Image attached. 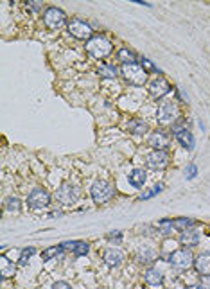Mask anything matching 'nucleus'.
Masks as SVG:
<instances>
[{
  "label": "nucleus",
  "mask_w": 210,
  "mask_h": 289,
  "mask_svg": "<svg viewBox=\"0 0 210 289\" xmlns=\"http://www.w3.org/2000/svg\"><path fill=\"white\" fill-rule=\"evenodd\" d=\"M84 49L93 59H104L114 52V42L104 34H93L88 42L84 43Z\"/></svg>",
  "instance_id": "obj_1"
},
{
  "label": "nucleus",
  "mask_w": 210,
  "mask_h": 289,
  "mask_svg": "<svg viewBox=\"0 0 210 289\" xmlns=\"http://www.w3.org/2000/svg\"><path fill=\"white\" fill-rule=\"evenodd\" d=\"M180 106H178V101H169L164 99L160 101L158 108H156V121L162 126H174L180 121Z\"/></svg>",
  "instance_id": "obj_2"
},
{
  "label": "nucleus",
  "mask_w": 210,
  "mask_h": 289,
  "mask_svg": "<svg viewBox=\"0 0 210 289\" xmlns=\"http://www.w3.org/2000/svg\"><path fill=\"white\" fill-rule=\"evenodd\" d=\"M90 196H92V201L95 205H104L117 196V188L108 180H97L90 187Z\"/></svg>",
  "instance_id": "obj_3"
},
{
  "label": "nucleus",
  "mask_w": 210,
  "mask_h": 289,
  "mask_svg": "<svg viewBox=\"0 0 210 289\" xmlns=\"http://www.w3.org/2000/svg\"><path fill=\"white\" fill-rule=\"evenodd\" d=\"M121 75L124 77L128 84L131 86H142V84L149 83V74L142 68L140 63H128V65H121Z\"/></svg>",
  "instance_id": "obj_4"
},
{
  "label": "nucleus",
  "mask_w": 210,
  "mask_h": 289,
  "mask_svg": "<svg viewBox=\"0 0 210 289\" xmlns=\"http://www.w3.org/2000/svg\"><path fill=\"white\" fill-rule=\"evenodd\" d=\"M27 207L31 210H45L51 207L52 203V196L51 192L43 187H34L29 194H27V200H26Z\"/></svg>",
  "instance_id": "obj_5"
},
{
  "label": "nucleus",
  "mask_w": 210,
  "mask_h": 289,
  "mask_svg": "<svg viewBox=\"0 0 210 289\" xmlns=\"http://www.w3.org/2000/svg\"><path fill=\"white\" fill-rule=\"evenodd\" d=\"M194 253L190 248H178L176 251H172L171 255H169L167 262L171 264L172 268L178 269V271H185V269H189L194 266Z\"/></svg>",
  "instance_id": "obj_6"
},
{
  "label": "nucleus",
  "mask_w": 210,
  "mask_h": 289,
  "mask_svg": "<svg viewBox=\"0 0 210 289\" xmlns=\"http://www.w3.org/2000/svg\"><path fill=\"white\" fill-rule=\"evenodd\" d=\"M67 31H68V34H70V36H74L76 40H83V42H88L90 38L93 36L92 25H90L86 20H83V18H79V17H74V18H70V20H68Z\"/></svg>",
  "instance_id": "obj_7"
},
{
  "label": "nucleus",
  "mask_w": 210,
  "mask_h": 289,
  "mask_svg": "<svg viewBox=\"0 0 210 289\" xmlns=\"http://www.w3.org/2000/svg\"><path fill=\"white\" fill-rule=\"evenodd\" d=\"M43 24H45L47 29H59L61 25L68 24L67 22V13L63 11L61 8H56V6H49V8H45V11H43Z\"/></svg>",
  "instance_id": "obj_8"
},
{
  "label": "nucleus",
  "mask_w": 210,
  "mask_h": 289,
  "mask_svg": "<svg viewBox=\"0 0 210 289\" xmlns=\"http://www.w3.org/2000/svg\"><path fill=\"white\" fill-rule=\"evenodd\" d=\"M81 196V190L77 185H72V183H63L61 187L56 190L54 198L61 207H70L74 203H77Z\"/></svg>",
  "instance_id": "obj_9"
},
{
  "label": "nucleus",
  "mask_w": 210,
  "mask_h": 289,
  "mask_svg": "<svg viewBox=\"0 0 210 289\" xmlns=\"http://www.w3.org/2000/svg\"><path fill=\"white\" fill-rule=\"evenodd\" d=\"M171 131H172V137L176 138L178 144H180L183 149L194 151V147H196V138H194L192 131H190L187 126L181 124V121H178L174 126H171Z\"/></svg>",
  "instance_id": "obj_10"
},
{
  "label": "nucleus",
  "mask_w": 210,
  "mask_h": 289,
  "mask_svg": "<svg viewBox=\"0 0 210 289\" xmlns=\"http://www.w3.org/2000/svg\"><path fill=\"white\" fill-rule=\"evenodd\" d=\"M147 92L151 95V99L155 101H164V97L171 92V83L162 75H156L153 79H149L147 83Z\"/></svg>",
  "instance_id": "obj_11"
},
{
  "label": "nucleus",
  "mask_w": 210,
  "mask_h": 289,
  "mask_svg": "<svg viewBox=\"0 0 210 289\" xmlns=\"http://www.w3.org/2000/svg\"><path fill=\"white\" fill-rule=\"evenodd\" d=\"M147 144L153 147V151H167L171 146V135L165 130H155L147 137Z\"/></svg>",
  "instance_id": "obj_12"
},
{
  "label": "nucleus",
  "mask_w": 210,
  "mask_h": 289,
  "mask_svg": "<svg viewBox=\"0 0 210 289\" xmlns=\"http://www.w3.org/2000/svg\"><path fill=\"white\" fill-rule=\"evenodd\" d=\"M147 167L155 169V171H164V169L169 167L171 163V156H169L167 151H151L146 158Z\"/></svg>",
  "instance_id": "obj_13"
},
{
  "label": "nucleus",
  "mask_w": 210,
  "mask_h": 289,
  "mask_svg": "<svg viewBox=\"0 0 210 289\" xmlns=\"http://www.w3.org/2000/svg\"><path fill=\"white\" fill-rule=\"evenodd\" d=\"M158 257V250L151 243H142L135 248V259L142 264H151Z\"/></svg>",
  "instance_id": "obj_14"
},
{
  "label": "nucleus",
  "mask_w": 210,
  "mask_h": 289,
  "mask_svg": "<svg viewBox=\"0 0 210 289\" xmlns=\"http://www.w3.org/2000/svg\"><path fill=\"white\" fill-rule=\"evenodd\" d=\"M144 282L151 289H164V284H165L164 273L160 271L158 268H155V266H149V268L144 271Z\"/></svg>",
  "instance_id": "obj_15"
},
{
  "label": "nucleus",
  "mask_w": 210,
  "mask_h": 289,
  "mask_svg": "<svg viewBox=\"0 0 210 289\" xmlns=\"http://www.w3.org/2000/svg\"><path fill=\"white\" fill-rule=\"evenodd\" d=\"M102 260H104L106 266L110 268H121L124 260H126V255H124V251L119 250V248H106L104 253H102Z\"/></svg>",
  "instance_id": "obj_16"
},
{
  "label": "nucleus",
  "mask_w": 210,
  "mask_h": 289,
  "mask_svg": "<svg viewBox=\"0 0 210 289\" xmlns=\"http://www.w3.org/2000/svg\"><path fill=\"white\" fill-rule=\"evenodd\" d=\"M201 241V232L197 230L196 226L194 228H189V230H185L180 234V239H178V243L181 244L183 248H190L192 250L194 246H197Z\"/></svg>",
  "instance_id": "obj_17"
},
{
  "label": "nucleus",
  "mask_w": 210,
  "mask_h": 289,
  "mask_svg": "<svg viewBox=\"0 0 210 289\" xmlns=\"http://www.w3.org/2000/svg\"><path fill=\"white\" fill-rule=\"evenodd\" d=\"M192 268L196 269L197 275H201V276H208L210 275V250L201 251L199 255H196Z\"/></svg>",
  "instance_id": "obj_18"
},
{
  "label": "nucleus",
  "mask_w": 210,
  "mask_h": 289,
  "mask_svg": "<svg viewBox=\"0 0 210 289\" xmlns=\"http://www.w3.org/2000/svg\"><path fill=\"white\" fill-rule=\"evenodd\" d=\"M126 130L130 131L131 135H146L147 131H149V124H147L142 117H133L128 121Z\"/></svg>",
  "instance_id": "obj_19"
},
{
  "label": "nucleus",
  "mask_w": 210,
  "mask_h": 289,
  "mask_svg": "<svg viewBox=\"0 0 210 289\" xmlns=\"http://www.w3.org/2000/svg\"><path fill=\"white\" fill-rule=\"evenodd\" d=\"M146 181H147V172L140 167L133 169V171H130V174H128V183L133 188H142L144 185H146Z\"/></svg>",
  "instance_id": "obj_20"
},
{
  "label": "nucleus",
  "mask_w": 210,
  "mask_h": 289,
  "mask_svg": "<svg viewBox=\"0 0 210 289\" xmlns=\"http://www.w3.org/2000/svg\"><path fill=\"white\" fill-rule=\"evenodd\" d=\"M15 273H17V264L13 262V260H9L8 255H4V253H0V275H2V278H11V276H15Z\"/></svg>",
  "instance_id": "obj_21"
},
{
  "label": "nucleus",
  "mask_w": 210,
  "mask_h": 289,
  "mask_svg": "<svg viewBox=\"0 0 210 289\" xmlns=\"http://www.w3.org/2000/svg\"><path fill=\"white\" fill-rule=\"evenodd\" d=\"M97 74H99V77H102V79H115V77L121 74V70L115 67L114 63H101V65L97 67Z\"/></svg>",
  "instance_id": "obj_22"
},
{
  "label": "nucleus",
  "mask_w": 210,
  "mask_h": 289,
  "mask_svg": "<svg viewBox=\"0 0 210 289\" xmlns=\"http://www.w3.org/2000/svg\"><path fill=\"white\" fill-rule=\"evenodd\" d=\"M117 59L121 65H128V63H137V54H135L133 50L128 49V47H121L117 50Z\"/></svg>",
  "instance_id": "obj_23"
},
{
  "label": "nucleus",
  "mask_w": 210,
  "mask_h": 289,
  "mask_svg": "<svg viewBox=\"0 0 210 289\" xmlns=\"http://www.w3.org/2000/svg\"><path fill=\"white\" fill-rule=\"evenodd\" d=\"M196 226V221L190 218H176V219H172V228L176 232H185V230H189V228H194Z\"/></svg>",
  "instance_id": "obj_24"
},
{
  "label": "nucleus",
  "mask_w": 210,
  "mask_h": 289,
  "mask_svg": "<svg viewBox=\"0 0 210 289\" xmlns=\"http://www.w3.org/2000/svg\"><path fill=\"white\" fill-rule=\"evenodd\" d=\"M63 248H61V244H56V246H49L45 248V250L42 251V260L43 262H49V260L56 259L58 255H61L63 253Z\"/></svg>",
  "instance_id": "obj_25"
},
{
  "label": "nucleus",
  "mask_w": 210,
  "mask_h": 289,
  "mask_svg": "<svg viewBox=\"0 0 210 289\" xmlns=\"http://www.w3.org/2000/svg\"><path fill=\"white\" fill-rule=\"evenodd\" d=\"M164 188H165V185L162 183V181H158V183H155L151 188H147V190H144V192L139 196V200H140V201H147V200H151V198L158 196V194L162 192Z\"/></svg>",
  "instance_id": "obj_26"
},
{
  "label": "nucleus",
  "mask_w": 210,
  "mask_h": 289,
  "mask_svg": "<svg viewBox=\"0 0 210 289\" xmlns=\"http://www.w3.org/2000/svg\"><path fill=\"white\" fill-rule=\"evenodd\" d=\"M4 207H6V210L8 212H20L22 210V200H18L17 196H9L8 200H6V203H4Z\"/></svg>",
  "instance_id": "obj_27"
},
{
  "label": "nucleus",
  "mask_w": 210,
  "mask_h": 289,
  "mask_svg": "<svg viewBox=\"0 0 210 289\" xmlns=\"http://www.w3.org/2000/svg\"><path fill=\"white\" fill-rule=\"evenodd\" d=\"M174 244H178V243H174V241H171V239H165L164 244H162V251H160V255L164 257L165 260L169 259V255H171L172 251L178 250V246H174Z\"/></svg>",
  "instance_id": "obj_28"
},
{
  "label": "nucleus",
  "mask_w": 210,
  "mask_h": 289,
  "mask_svg": "<svg viewBox=\"0 0 210 289\" xmlns=\"http://www.w3.org/2000/svg\"><path fill=\"white\" fill-rule=\"evenodd\" d=\"M36 253V248L34 246H27L20 251V259H18V266H26L27 262L31 260V257Z\"/></svg>",
  "instance_id": "obj_29"
},
{
  "label": "nucleus",
  "mask_w": 210,
  "mask_h": 289,
  "mask_svg": "<svg viewBox=\"0 0 210 289\" xmlns=\"http://www.w3.org/2000/svg\"><path fill=\"white\" fill-rule=\"evenodd\" d=\"M88 251H90V244L84 243V241H79V243H77V246H76V250H74V257L88 255Z\"/></svg>",
  "instance_id": "obj_30"
},
{
  "label": "nucleus",
  "mask_w": 210,
  "mask_h": 289,
  "mask_svg": "<svg viewBox=\"0 0 210 289\" xmlns=\"http://www.w3.org/2000/svg\"><path fill=\"white\" fill-rule=\"evenodd\" d=\"M140 65H142V68L147 72V74H151V72H158V74H160V70H158V68H156L155 63H153L151 59L144 58V56H142V58H140Z\"/></svg>",
  "instance_id": "obj_31"
},
{
  "label": "nucleus",
  "mask_w": 210,
  "mask_h": 289,
  "mask_svg": "<svg viewBox=\"0 0 210 289\" xmlns=\"http://www.w3.org/2000/svg\"><path fill=\"white\" fill-rule=\"evenodd\" d=\"M197 174H199V169H197L196 163H189V165L185 167V178H187V180H194Z\"/></svg>",
  "instance_id": "obj_32"
},
{
  "label": "nucleus",
  "mask_w": 210,
  "mask_h": 289,
  "mask_svg": "<svg viewBox=\"0 0 210 289\" xmlns=\"http://www.w3.org/2000/svg\"><path fill=\"white\" fill-rule=\"evenodd\" d=\"M26 8L31 9L33 13H42L43 4L42 2H38V0H29V2H26ZM43 11H45V9H43Z\"/></svg>",
  "instance_id": "obj_33"
},
{
  "label": "nucleus",
  "mask_w": 210,
  "mask_h": 289,
  "mask_svg": "<svg viewBox=\"0 0 210 289\" xmlns=\"http://www.w3.org/2000/svg\"><path fill=\"white\" fill-rule=\"evenodd\" d=\"M122 237H124V235H122L121 230H112L108 234V239H110V241H114V244H121L122 243Z\"/></svg>",
  "instance_id": "obj_34"
},
{
  "label": "nucleus",
  "mask_w": 210,
  "mask_h": 289,
  "mask_svg": "<svg viewBox=\"0 0 210 289\" xmlns=\"http://www.w3.org/2000/svg\"><path fill=\"white\" fill-rule=\"evenodd\" d=\"M52 289H72V287L67 280H56L54 285H52Z\"/></svg>",
  "instance_id": "obj_35"
},
{
  "label": "nucleus",
  "mask_w": 210,
  "mask_h": 289,
  "mask_svg": "<svg viewBox=\"0 0 210 289\" xmlns=\"http://www.w3.org/2000/svg\"><path fill=\"white\" fill-rule=\"evenodd\" d=\"M197 284H199V287H201V289H210V275L208 276H201Z\"/></svg>",
  "instance_id": "obj_36"
},
{
  "label": "nucleus",
  "mask_w": 210,
  "mask_h": 289,
  "mask_svg": "<svg viewBox=\"0 0 210 289\" xmlns=\"http://www.w3.org/2000/svg\"><path fill=\"white\" fill-rule=\"evenodd\" d=\"M176 99H180V101H185V103H189V95L181 90V88H176Z\"/></svg>",
  "instance_id": "obj_37"
},
{
  "label": "nucleus",
  "mask_w": 210,
  "mask_h": 289,
  "mask_svg": "<svg viewBox=\"0 0 210 289\" xmlns=\"http://www.w3.org/2000/svg\"><path fill=\"white\" fill-rule=\"evenodd\" d=\"M63 210H54V212H51V214H49V218H51V219H56V218H61V216H63Z\"/></svg>",
  "instance_id": "obj_38"
},
{
  "label": "nucleus",
  "mask_w": 210,
  "mask_h": 289,
  "mask_svg": "<svg viewBox=\"0 0 210 289\" xmlns=\"http://www.w3.org/2000/svg\"><path fill=\"white\" fill-rule=\"evenodd\" d=\"M135 4H140V6H146V8H151V4L149 2H144V0H133Z\"/></svg>",
  "instance_id": "obj_39"
},
{
  "label": "nucleus",
  "mask_w": 210,
  "mask_h": 289,
  "mask_svg": "<svg viewBox=\"0 0 210 289\" xmlns=\"http://www.w3.org/2000/svg\"><path fill=\"white\" fill-rule=\"evenodd\" d=\"M185 289H201V287H199V284H192V285H187Z\"/></svg>",
  "instance_id": "obj_40"
},
{
  "label": "nucleus",
  "mask_w": 210,
  "mask_h": 289,
  "mask_svg": "<svg viewBox=\"0 0 210 289\" xmlns=\"http://www.w3.org/2000/svg\"><path fill=\"white\" fill-rule=\"evenodd\" d=\"M208 234H210V232H208Z\"/></svg>",
  "instance_id": "obj_41"
}]
</instances>
